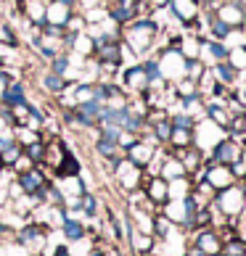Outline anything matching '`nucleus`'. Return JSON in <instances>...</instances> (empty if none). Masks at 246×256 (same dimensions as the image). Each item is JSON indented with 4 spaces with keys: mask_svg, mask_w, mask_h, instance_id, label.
Segmentation results:
<instances>
[{
    "mask_svg": "<svg viewBox=\"0 0 246 256\" xmlns=\"http://www.w3.org/2000/svg\"><path fill=\"white\" fill-rule=\"evenodd\" d=\"M206 30H209V40H222V42H228V37H230V26L220 22L217 16H209V22H206Z\"/></svg>",
    "mask_w": 246,
    "mask_h": 256,
    "instance_id": "nucleus-30",
    "label": "nucleus"
},
{
    "mask_svg": "<svg viewBox=\"0 0 246 256\" xmlns=\"http://www.w3.org/2000/svg\"><path fill=\"white\" fill-rule=\"evenodd\" d=\"M66 148L59 138H51L48 143H45V156H43V166H48V169H56L61 164V158H64V154H66Z\"/></svg>",
    "mask_w": 246,
    "mask_h": 256,
    "instance_id": "nucleus-21",
    "label": "nucleus"
},
{
    "mask_svg": "<svg viewBox=\"0 0 246 256\" xmlns=\"http://www.w3.org/2000/svg\"><path fill=\"white\" fill-rule=\"evenodd\" d=\"M214 206L220 208L225 216L235 220V216L243 212V206H246V188L230 185V188H225V190H217L214 193Z\"/></svg>",
    "mask_w": 246,
    "mask_h": 256,
    "instance_id": "nucleus-2",
    "label": "nucleus"
},
{
    "mask_svg": "<svg viewBox=\"0 0 246 256\" xmlns=\"http://www.w3.org/2000/svg\"><path fill=\"white\" fill-rule=\"evenodd\" d=\"M51 72L53 74H61V77L69 80V72H72V56L69 53H59L56 58H51Z\"/></svg>",
    "mask_w": 246,
    "mask_h": 256,
    "instance_id": "nucleus-32",
    "label": "nucleus"
},
{
    "mask_svg": "<svg viewBox=\"0 0 246 256\" xmlns=\"http://www.w3.org/2000/svg\"><path fill=\"white\" fill-rule=\"evenodd\" d=\"M212 256H222V251H220V254H212Z\"/></svg>",
    "mask_w": 246,
    "mask_h": 256,
    "instance_id": "nucleus-52",
    "label": "nucleus"
},
{
    "mask_svg": "<svg viewBox=\"0 0 246 256\" xmlns=\"http://www.w3.org/2000/svg\"><path fill=\"white\" fill-rule=\"evenodd\" d=\"M159 174H162L167 182H172V180H183L188 177V169L185 164L180 161V156H175V154H167L162 158V166H159Z\"/></svg>",
    "mask_w": 246,
    "mask_h": 256,
    "instance_id": "nucleus-17",
    "label": "nucleus"
},
{
    "mask_svg": "<svg viewBox=\"0 0 246 256\" xmlns=\"http://www.w3.org/2000/svg\"><path fill=\"white\" fill-rule=\"evenodd\" d=\"M241 98H243V103H246V88H241Z\"/></svg>",
    "mask_w": 246,
    "mask_h": 256,
    "instance_id": "nucleus-49",
    "label": "nucleus"
},
{
    "mask_svg": "<svg viewBox=\"0 0 246 256\" xmlns=\"http://www.w3.org/2000/svg\"><path fill=\"white\" fill-rule=\"evenodd\" d=\"M93 256H106V254H103V251H96V254H93Z\"/></svg>",
    "mask_w": 246,
    "mask_h": 256,
    "instance_id": "nucleus-50",
    "label": "nucleus"
},
{
    "mask_svg": "<svg viewBox=\"0 0 246 256\" xmlns=\"http://www.w3.org/2000/svg\"><path fill=\"white\" fill-rule=\"evenodd\" d=\"M114 174H117V180L122 182V188H125V190H138L140 182H143V174H146V172H143L138 164H132L130 158L122 156L117 164H114Z\"/></svg>",
    "mask_w": 246,
    "mask_h": 256,
    "instance_id": "nucleus-10",
    "label": "nucleus"
},
{
    "mask_svg": "<svg viewBox=\"0 0 246 256\" xmlns=\"http://www.w3.org/2000/svg\"><path fill=\"white\" fill-rule=\"evenodd\" d=\"M32 166H37V164H35V161L22 150V156H19V158H16V164H14V172H16V174H19V172H30Z\"/></svg>",
    "mask_w": 246,
    "mask_h": 256,
    "instance_id": "nucleus-44",
    "label": "nucleus"
},
{
    "mask_svg": "<svg viewBox=\"0 0 246 256\" xmlns=\"http://www.w3.org/2000/svg\"><path fill=\"white\" fill-rule=\"evenodd\" d=\"M16 185L22 188L24 196H32L35 201H45V185H48V177L40 166H32L30 172H19L16 174Z\"/></svg>",
    "mask_w": 246,
    "mask_h": 256,
    "instance_id": "nucleus-4",
    "label": "nucleus"
},
{
    "mask_svg": "<svg viewBox=\"0 0 246 256\" xmlns=\"http://www.w3.org/2000/svg\"><path fill=\"white\" fill-rule=\"evenodd\" d=\"M72 80H66V77H61V74H53L51 69L40 77V90H45V92H51V96H64L66 90L72 88Z\"/></svg>",
    "mask_w": 246,
    "mask_h": 256,
    "instance_id": "nucleus-19",
    "label": "nucleus"
},
{
    "mask_svg": "<svg viewBox=\"0 0 246 256\" xmlns=\"http://www.w3.org/2000/svg\"><path fill=\"white\" fill-rule=\"evenodd\" d=\"M130 240H132V248H135V254H151V248H154V238H151V232L130 230Z\"/></svg>",
    "mask_w": 246,
    "mask_h": 256,
    "instance_id": "nucleus-28",
    "label": "nucleus"
},
{
    "mask_svg": "<svg viewBox=\"0 0 246 256\" xmlns=\"http://www.w3.org/2000/svg\"><path fill=\"white\" fill-rule=\"evenodd\" d=\"M156 156V143H148V138H138L127 150H125V158H130L132 164H138L140 169H146Z\"/></svg>",
    "mask_w": 246,
    "mask_h": 256,
    "instance_id": "nucleus-13",
    "label": "nucleus"
},
{
    "mask_svg": "<svg viewBox=\"0 0 246 256\" xmlns=\"http://www.w3.org/2000/svg\"><path fill=\"white\" fill-rule=\"evenodd\" d=\"M98 138L101 140H111V143H119V135H122V127L117 124H98Z\"/></svg>",
    "mask_w": 246,
    "mask_h": 256,
    "instance_id": "nucleus-41",
    "label": "nucleus"
},
{
    "mask_svg": "<svg viewBox=\"0 0 246 256\" xmlns=\"http://www.w3.org/2000/svg\"><path fill=\"white\" fill-rule=\"evenodd\" d=\"M0 45H6V48H19V34L6 18H0Z\"/></svg>",
    "mask_w": 246,
    "mask_h": 256,
    "instance_id": "nucleus-33",
    "label": "nucleus"
},
{
    "mask_svg": "<svg viewBox=\"0 0 246 256\" xmlns=\"http://www.w3.org/2000/svg\"><path fill=\"white\" fill-rule=\"evenodd\" d=\"M222 3H230V0H222Z\"/></svg>",
    "mask_w": 246,
    "mask_h": 256,
    "instance_id": "nucleus-53",
    "label": "nucleus"
},
{
    "mask_svg": "<svg viewBox=\"0 0 246 256\" xmlns=\"http://www.w3.org/2000/svg\"><path fill=\"white\" fill-rule=\"evenodd\" d=\"M56 256H72V254H69L66 246H59V248H56Z\"/></svg>",
    "mask_w": 246,
    "mask_h": 256,
    "instance_id": "nucleus-47",
    "label": "nucleus"
},
{
    "mask_svg": "<svg viewBox=\"0 0 246 256\" xmlns=\"http://www.w3.org/2000/svg\"><path fill=\"white\" fill-rule=\"evenodd\" d=\"M209 69L214 74V80L222 82V84H228V88H233V84L241 80V69H238V66H233L230 61H217V64L209 66Z\"/></svg>",
    "mask_w": 246,
    "mask_h": 256,
    "instance_id": "nucleus-20",
    "label": "nucleus"
},
{
    "mask_svg": "<svg viewBox=\"0 0 246 256\" xmlns=\"http://www.w3.org/2000/svg\"><path fill=\"white\" fill-rule=\"evenodd\" d=\"M80 169H82V166H80L77 156H74L72 150H66L64 158H61V164L56 166L53 172H56V177H59V180H66V177H77V174H80Z\"/></svg>",
    "mask_w": 246,
    "mask_h": 256,
    "instance_id": "nucleus-25",
    "label": "nucleus"
},
{
    "mask_svg": "<svg viewBox=\"0 0 246 256\" xmlns=\"http://www.w3.org/2000/svg\"><path fill=\"white\" fill-rule=\"evenodd\" d=\"M22 146H19V143H14V146H8L6 150H3V154H0V164H3L6 169H14V164H16V158L19 156H22Z\"/></svg>",
    "mask_w": 246,
    "mask_h": 256,
    "instance_id": "nucleus-37",
    "label": "nucleus"
},
{
    "mask_svg": "<svg viewBox=\"0 0 246 256\" xmlns=\"http://www.w3.org/2000/svg\"><path fill=\"white\" fill-rule=\"evenodd\" d=\"M222 256H246V240L243 238H230L222 243Z\"/></svg>",
    "mask_w": 246,
    "mask_h": 256,
    "instance_id": "nucleus-34",
    "label": "nucleus"
},
{
    "mask_svg": "<svg viewBox=\"0 0 246 256\" xmlns=\"http://www.w3.org/2000/svg\"><path fill=\"white\" fill-rule=\"evenodd\" d=\"M204 108H206V98L198 92V96H193V98H185V100H180V111H185V114H191V116L198 122V116H204Z\"/></svg>",
    "mask_w": 246,
    "mask_h": 256,
    "instance_id": "nucleus-29",
    "label": "nucleus"
},
{
    "mask_svg": "<svg viewBox=\"0 0 246 256\" xmlns=\"http://www.w3.org/2000/svg\"><path fill=\"white\" fill-rule=\"evenodd\" d=\"M204 69H206L204 58H188V61H185V77H191V80H196V82H198V77L204 74Z\"/></svg>",
    "mask_w": 246,
    "mask_h": 256,
    "instance_id": "nucleus-40",
    "label": "nucleus"
},
{
    "mask_svg": "<svg viewBox=\"0 0 246 256\" xmlns=\"http://www.w3.org/2000/svg\"><path fill=\"white\" fill-rule=\"evenodd\" d=\"M204 53L212 58V64H217V61H228V56H230V45H228V42H222V40H206V42H204L201 56H204Z\"/></svg>",
    "mask_w": 246,
    "mask_h": 256,
    "instance_id": "nucleus-26",
    "label": "nucleus"
},
{
    "mask_svg": "<svg viewBox=\"0 0 246 256\" xmlns=\"http://www.w3.org/2000/svg\"><path fill=\"white\" fill-rule=\"evenodd\" d=\"M72 53H77L80 58H93L96 56V40L88 34V32H77V37H74V42H72Z\"/></svg>",
    "mask_w": 246,
    "mask_h": 256,
    "instance_id": "nucleus-24",
    "label": "nucleus"
},
{
    "mask_svg": "<svg viewBox=\"0 0 246 256\" xmlns=\"http://www.w3.org/2000/svg\"><path fill=\"white\" fill-rule=\"evenodd\" d=\"M3 169H6V166H3V164H0V174H3Z\"/></svg>",
    "mask_w": 246,
    "mask_h": 256,
    "instance_id": "nucleus-51",
    "label": "nucleus"
},
{
    "mask_svg": "<svg viewBox=\"0 0 246 256\" xmlns=\"http://www.w3.org/2000/svg\"><path fill=\"white\" fill-rule=\"evenodd\" d=\"M122 88H125V92H135V96L148 92V74L143 72V66L132 64L127 69H122Z\"/></svg>",
    "mask_w": 246,
    "mask_h": 256,
    "instance_id": "nucleus-12",
    "label": "nucleus"
},
{
    "mask_svg": "<svg viewBox=\"0 0 246 256\" xmlns=\"http://www.w3.org/2000/svg\"><path fill=\"white\" fill-rule=\"evenodd\" d=\"M159 32H162V24L156 18H132L130 24L119 26V34H122V42L130 45V50L135 56H148V50L156 45L159 40Z\"/></svg>",
    "mask_w": 246,
    "mask_h": 256,
    "instance_id": "nucleus-1",
    "label": "nucleus"
},
{
    "mask_svg": "<svg viewBox=\"0 0 246 256\" xmlns=\"http://www.w3.org/2000/svg\"><path fill=\"white\" fill-rule=\"evenodd\" d=\"M201 50H204V40L198 34H191V37H183V45H180V53L183 58H201Z\"/></svg>",
    "mask_w": 246,
    "mask_h": 256,
    "instance_id": "nucleus-27",
    "label": "nucleus"
},
{
    "mask_svg": "<svg viewBox=\"0 0 246 256\" xmlns=\"http://www.w3.org/2000/svg\"><path fill=\"white\" fill-rule=\"evenodd\" d=\"M196 248L201 251L204 256H212V254H220L222 251V238H220V232L217 230H204L196 235Z\"/></svg>",
    "mask_w": 246,
    "mask_h": 256,
    "instance_id": "nucleus-18",
    "label": "nucleus"
},
{
    "mask_svg": "<svg viewBox=\"0 0 246 256\" xmlns=\"http://www.w3.org/2000/svg\"><path fill=\"white\" fill-rule=\"evenodd\" d=\"M45 232H48V227H43V224H27L24 230L19 232V243H22L27 251L40 254L43 246H45Z\"/></svg>",
    "mask_w": 246,
    "mask_h": 256,
    "instance_id": "nucleus-14",
    "label": "nucleus"
},
{
    "mask_svg": "<svg viewBox=\"0 0 246 256\" xmlns=\"http://www.w3.org/2000/svg\"><path fill=\"white\" fill-rule=\"evenodd\" d=\"M169 230H172V222H169L164 214L154 216V224H151V232H156L159 238H167V235H169Z\"/></svg>",
    "mask_w": 246,
    "mask_h": 256,
    "instance_id": "nucleus-42",
    "label": "nucleus"
},
{
    "mask_svg": "<svg viewBox=\"0 0 246 256\" xmlns=\"http://www.w3.org/2000/svg\"><path fill=\"white\" fill-rule=\"evenodd\" d=\"M193 146V130H185V127H172L169 132V140H167V148L169 150H185Z\"/></svg>",
    "mask_w": 246,
    "mask_h": 256,
    "instance_id": "nucleus-23",
    "label": "nucleus"
},
{
    "mask_svg": "<svg viewBox=\"0 0 246 256\" xmlns=\"http://www.w3.org/2000/svg\"><path fill=\"white\" fill-rule=\"evenodd\" d=\"M175 96H177V100H185V98H193V96H198V84H196V80H191V77H180L175 82Z\"/></svg>",
    "mask_w": 246,
    "mask_h": 256,
    "instance_id": "nucleus-31",
    "label": "nucleus"
},
{
    "mask_svg": "<svg viewBox=\"0 0 246 256\" xmlns=\"http://www.w3.org/2000/svg\"><path fill=\"white\" fill-rule=\"evenodd\" d=\"M77 208H80V212H85L88 216H93V214H96V198H93L90 193H82L80 201H77Z\"/></svg>",
    "mask_w": 246,
    "mask_h": 256,
    "instance_id": "nucleus-43",
    "label": "nucleus"
},
{
    "mask_svg": "<svg viewBox=\"0 0 246 256\" xmlns=\"http://www.w3.org/2000/svg\"><path fill=\"white\" fill-rule=\"evenodd\" d=\"M204 116L209 119V122H214L217 127H220L225 135H228V127H230V111H228V106H225V100H206V108H204Z\"/></svg>",
    "mask_w": 246,
    "mask_h": 256,
    "instance_id": "nucleus-15",
    "label": "nucleus"
},
{
    "mask_svg": "<svg viewBox=\"0 0 246 256\" xmlns=\"http://www.w3.org/2000/svg\"><path fill=\"white\" fill-rule=\"evenodd\" d=\"M35 50L43 56V58H56L59 53H64V42L59 40V37H51V34H43L40 30H35Z\"/></svg>",
    "mask_w": 246,
    "mask_h": 256,
    "instance_id": "nucleus-16",
    "label": "nucleus"
},
{
    "mask_svg": "<svg viewBox=\"0 0 246 256\" xmlns=\"http://www.w3.org/2000/svg\"><path fill=\"white\" fill-rule=\"evenodd\" d=\"M204 180L214 188V190H225V188L235 185L233 166H228V164H214V161H209V164L204 161Z\"/></svg>",
    "mask_w": 246,
    "mask_h": 256,
    "instance_id": "nucleus-11",
    "label": "nucleus"
},
{
    "mask_svg": "<svg viewBox=\"0 0 246 256\" xmlns=\"http://www.w3.org/2000/svg\"><path fill=\"white\" fill-rule=\"evenodd\" d=\"M212 16H217L220 22H225L230 30H238V26H246V6L241 0H230V3H217V8L212 11Z\"/></svg>",
    "mask_w": 246,
    "mask_h": 256,
    "instance_id": "nucleus-8",
    "label": "nucleus"
},
{
    "mask_svg": "<svg viewBox=\"0 0 246 256\" xmlns=\"http://www.w3.org/2000/svg\"><path fill=\"white\" fill-rule=\"evenodd\" d=\"M241 150H243V143L238 138H230V135H225V138H220L217 143L212 146V161L214 164H228V166H233L235 161H241Z\"/></svg>",
    "mask_w": 246,
    "mask_h": 256,
    "instance_id": "nucleus-5",
    "label": "nucleus"
},
{
    "mask_svg": "<svg viewBox=\"0 0 246 256\" xmlns=\"http://www.w3.org/2000/svg\"><path fill=\"white\" fill-rule=\"evenodd\" d=\"M143 198L154 206H164L169 201V182L162 174H143Z\"/></svg>",
    "mask_w": 246,
    "mask_h": 256,
    "instance_id": "nucleus-7",
    "label": "nucleus"
},
{
    "mask_svg": "<svg viewBox=\"0 0 246 256\" xmlns=\"http://www.w3.org/2000/svg\"><path fill=\"white\" fill-rule=\"evenodd\" d=\"M24 100H27V84L22 80H14L6 88L3 98H0V106H19V103H24Z\"/></svg>",
    "mask_w": 246,
    "mask_h": 256,
    "instance_id": "nucleus-22",
    "label": "nucleus"
},
{
    "mask_svg": "<svg viewBox=\"0 0 246 256\" xmlns=\"http://www.w3.org/2000/svg\"><path fill=\"white\" fill-rule=\"evenodd\" d=\"M169 14L185 30L198 32V26H201V0H169Z\"/></svg>",
    "mask_w": 246,
    "mask_h": 256,
    "instance_id": "nucleus-3",
    "label": "nucleus"
},
{
    "mask_svg": "<svg viewBox=\"0 0 246 256\" xmlns=\"http://www.w3.org/2000/svg\"><path fill=\"white\" fill-rule=\"evenodd\" d=\"M24 154L30 156L37 166L43 164V156H45V140L40 138V140H35V143H30V146H24Z\"/></svg>",
    "mask_w": 246,
    "mask_h": 256,
    "instance_id": "nucleus-39",
    "label": "nucleus"
},
{
    "mask_svg": "<svg viewBox=\"0 0 246 256\" xmlns=\"http://www.w3.org/2000/svg\"><path fill=\"white\" fill-rule=\"evenodd\" d=\"M61 230H64V235L69 240H80L82 235H85V227L80 222H74V220H66V216H64V222H61Z\"/></svg>",
    "mask_w": 246,
    "mask_h": 256,
    "instance_id": "nucleus-36",
    "label": "nucleus"
},
{
    "mask_svg": "<svg viewBox=\"0 0 246 256\" xmlns=\"http://www.w3.org/2000/svg\"><path fill=\"white\" fill-rule=\"evenodd\" d=\"M159 69H162V77L169 82V80H180L185 77V58L180 50H172V48H164L162 53H159Z\"/></svg>",
    "mask_w": 246,
    "mask_h": 256,
    "instance_id": "nucleus-6",
    "label": "nucleus"
},
{
    "mask_svg": "<svg viewBox=\"0 0 246 256\" xmlns=\"http://www.w3.org/2000/svg\"><path fill=\"white\" fill-rule=\"evenodd\" d=\"M169 124H172V127L193 130L196 127V119L191 116V114H185V111H172V114H169Z\"/></svg>",
    "mask_w": 246,
    "mask_h": 256,
    "instance_id": "nucleus-38",
    "label": "nucleus"
},
{
    "mask_svg": "<svg viewBox=\"0 0 246 256\" xmlns=\"http://www.w3.org/2000/svg\"><path fill=\"white\" fill-rule=\"evenodd\" d=\"M14 82V77H11V72L8 69H0V98H3V92H6V88Z\"/></svg>",
    "mask_w": 246,
    "mask_h": 256,
    "instance_id": "nucleus-45",
    "label": "nucleus"
},
{
    "mask_svg": "<svg viewBox=\"0 0 246 256\" xmlns=\"http://www.w3.org/2000/svg\"><path fill=\"white\" fill-rule=\"evenodd\" d=\"M198 92H201V96L206 98V96H212V90H214V84H217V80H214V74H212V69H209V66H206V69H204V74H201V77H198Z\"/></svg>",
    "mask_w": 246,
    "mask_h": 256,
    "instance_id": "nucleus-35",
    "label": "nucleus"
},
{
    "mask_svg": "<svg viewBox=\"0 0 246 256\" xmlns=\"http://www.w3.org/2000/svg\"><path fill=\"white\" fill-rule=\"evenodd\" d=\"M143 6H148V11H162L169 8V0H143Z\"/></svg>",
    "mask_w": 246,
    "mask_h": 256,
    "instance_id": "nucleus-46",
    "label": "nucleus"
},
{
    "mask_svg": "<svg viewBox=\"0 0 246 256\" xmlns=\"http://www.w3.org/2000/svg\"><path fill=\"white\" fill-rule=\"evenodd\" d=\"M106 8H109V22L117 26H125L132 18H138L140 8H143V0H117V3H111Z\"/></svg>",
    "mask_w": 246,
    "mask_h": 256,
    "instance_id": "nucleus-9",
    "label": "nucleus"
},
{
    "mask_svg": "<svg viewBox=\"0 0 246 256\" xmlns=\"http://www.w3.org/2000/svg\"><path fill=\"white\" fill-rule=\"evenodd\" d=\"M241 164H243V169H246V143H243V150H241Z\"/></svg>",
    "mask_w": 246,
    "mask_h": 256,
    "instance_id": "nucleus-48",
    "label": "nucleus"
}]
</instances>
